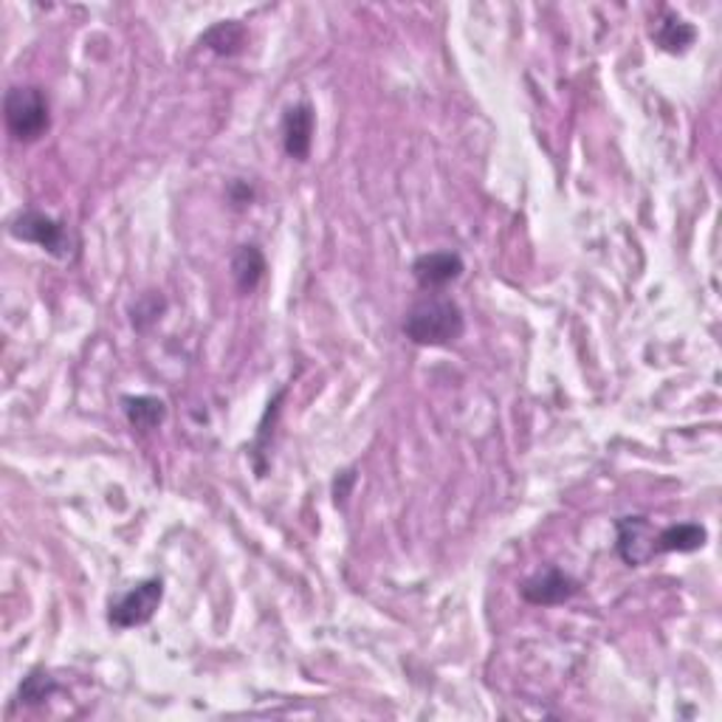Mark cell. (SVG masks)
<instances>
[{
  "instance_id": "cell-1",
  "label": "cell",
  "mask_w": 722,
  "mask_h": 722,
  "mask_svg": "<svg viewBox=\"0 0 722 722\" xmlns=\"http://www.w3.org/2000/svg\"><path fill=\"white\" fill-rule=\"evenodd\" d=\"M465 331V316L460 305L449 296H423L407 311L404 333L421 347H447L458 342Z\"/></svg>"
},
{
  "instance_id": "cell-2",
  "label": "cell",
  "mask_w": 722,
  "mask_h": 722,
  "mask_svg": "<svg viewBox=\"0 0 722 722\" xmlns=\"http://www.w3.org/2000/svg\"><path fill=\"white\" fill-rule=\"evenodd\" d=\"M3 116L7 127L18 142H38L51 127V107L49 100L40 88H12L3 102Z\"/></svg>"
},
{
  "instance_id": "cell-3",
  "label": "cell",
  "mask_w": 722,
  "mask_h": 722,
  "mask_svg": "<svg viewBox=\"0 0 722 722\" xmlns=\"http://www.w3.org/2000/svg\"><path fill=\"white\" fill-rule=\"evenodd\" d=\"M9 232L18 240H25V243L40 245L43 252H49L51 258L57 260H71L76 252V240L71 234V229H65V223L54 220L51 214L38 212V209H25L18 218L12 220Z\"/></svg>"
},
{
  "instance_id": "cell-4",
  "label": "cell",
  "mask_w": 722,
  "mask_h": 722,
  "mask_svg": "<svg viewBox=\"0 0 722 722\" xmlns=\"http://www.w3.org/2000/svg\"><path fill=\"white\" fill-rule=\"evenodd\" d=\"M164 598V585L158 578H147V582H138L133 590H127L125 596L116 598L111 604V624L119 629H133L142 627V624L150 621L156 616V609L161 607Z\"/></svg>"
},
{
  "instance_id": "cell-5",
  "label": "cell",
  "mask_w": 722,
  "mask_h": 722,
  "mask_svg": "<svg viewBox=\"0 0 722 722\" xmlns=\"http://www.w3.org/2000/svg\"><path fill=\"white\" fill-rule=\"evenodd\" d=\"M618 553L632 567H641L658 556V531L643 516H624L616 525Z\"/></svg>"
},
{
  "instance_id": "cell-6",
  "label": "cell",
  "mask_w": 722,
  "mask_h": 722,
  "mask_svg": "<svg viewBox=\"0 0 722 722\" xmlns=\"http://www.w3.org/2000/svg\"><path fill=\"white\" fill-rule=\"evenodd\" d=\"M520 593L527 604L553 607V604H565L567 598L576 596L578 582L573 576H567L565 571H559V567H547V571L534 573L531 578H525Z\"/></svg>"
},
{
  "instance_id": "cell-7",
  "label": "cell",
  "mask_w": 722,
  "mask_h": 722,
  "mask_svg": "<svg viewBox=\"0 0 722 722\" xmlns=\"http://www.w3.org/2000/svg\"><path fill=\"white\" fill-rule=\"evenodd\" d=\"M460 274H463V260L454 252H429L412 263L415 283L423 291L447 289L449 283L460 280Z\"/></svg>"
},
{
  "instance_id": "cell-8",
  "label": "cell",
  "mask_w": 722,
  "mask_h": 722,
  "mask_svg": "<svg viewBox=\"0 0 722 722\" xmlns=\"http://www.w3.org/2000/svg\"><path fill=\"white\" fill-rule=\"evenodd\" d=\"M314 107L308 102H300V105L289 107L283 119V147L291 158L296 161H305L311 153V142H314Z\"/></svg>"
},
{
  "instance_id": "cell-9",
  "label": "cell",
  "mask_w": 722,
  "mask_h": 722,
  "mask_svg": "<svg viewBox=\"0 0 722 722\" xmlns=\"http://www.w3.org/2000/svg\"><path fill=\"white\" fill-rule=\"evenodd\" d=\"M265 274V258L258 245H240L232 258V276L243 294H252Z\"/></svg>"
},
{
  "instance_id": "cell-10",
  "label": "cell",
  "mask_w": 722,
  "mask_h": 722,
  "mask_svg": "<svg viewBox=\"0 0 722 722\" xmlns=\"http://www.w3.org/2000/svg\"><path fill=\"white\" fill-rule=\"evenodd\" d=\"M705 540H709L705 527L694 522H680V525L658 531V553H691L703 547Z\"/></svg>"
},
{
  "instance_id": "cell-11",
  "label": "cell",
  "mask_w": 722,
  "mask_h": 722,
  "mask_svg": "<svg viewBox=\"0 0 722 722\" xmlns=\"http://www.w3.org/2000/svg\"><path fill=\"white\" fill-rule=\"evenodd\" d=\"M125 418L133 429H142V432H150V429L161 427L164 418H167V404L156 396H136L125 398Z\"/></svg>"
},
{
  "instance_id": "cell-12",
  "label": "cell",
  "mask_w": 722,
  "mask_h": 722,
  "mask_svg": "<svg viewBox=\"0 0 722 722\" xmlns=\"http://www.w3.org/2000/svg\"><path fill=\"white\" fill-rule=\"evenodd\" d=\"M694 38H698L694 25L686 23L678 14H666L658 23V29H655V40H658L660 49L669 51V54H683V51L694 43Z\"/></svg>"
},
{
  "instance_id": "cell-13",
  "label": "cell",
  "mask_w": 722,
  "mask_h": 722,
  "mask_svg": "<svg viewBox=\"0 0 722 722\" xmlns=\"http://www.w3.org/2000/svg\"><path fill=\"white\" fill-rule=\"evenodd\" d=\"M201 43L207 45V49H212L214 54H220V57H234V54H240L245 45V29L243 23H238V20L214 23L212 29L203 34Z\"/></svg>"
},
{
  "instance_id": "cell-14",
  "label": "cell",
  "mask_w": 722,
  "mask_h": 722,
  "mask_svg": "<svg viewBox=\"0 0 722 722\" xmlns=\"http://www.w3.org/2000/svg\"><path fill=\"white\" fill-rule=\"evenodd\" d=\"M57 691V683H54V678L45 672H32L29 678L23 680V686H20V700L29 705H40L45 703V700H51V694Z\"/></svg>"
},
{
  "instance_id": "cell-15",
  "label": "cell",
  "mask_w": 722,
  "mask_h": 722,
  "mask_svg": "<svg viewBox=\"0 0 722 722\" xmlns=\"http://www.w3.org/2000/svg\"><path fill=\"white\" fill-rule=\"evenodd\" d=\"M232 201H234V207H243V203H249V201H252V189L238 181L232 187Z\"/></svg>"
}]
</instances>
